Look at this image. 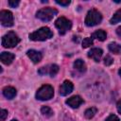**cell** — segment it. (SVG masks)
<instances>
[{"label": "cell", "mask_w": 121, "mask_h": 121, "mask_svg": "<svg viewBox=\"0 0 121 121\" xmlns=\"http://www.w3.org/2000/svg\"><path fill=\"white\" fill-rule=\"evenodd\" d=\"M52 36L53 32L50 30V28L47 26H43L38 30L30 33L28 37L31 41H45L52 38Z\"/></svg>", "instance_id": "1"}, {"label": "cell", "mask_w": 121, "mask_h": 121, "mask_svg": "<svg viewBox=\"0 0 121 121\" xmlns=\"http://www.w3.org/2000/svg\"><path fill=\"white\" fill-rule=\"evenodd\" d=\"M19 43H20V38L13 31H9L7 34H5L3 36L2 42H1L2 45L6 48H12V47L16 46Z\"/></svg>", "instance_id": "2"}, {"label": "cell", "mask_w": 121, "mask_h": 121, "mask_svg": "<svg viewBox=\"0 0 121 121\" xmlns=\"http://www.w3.org/2000/svg\"><path fill=\"white\" fill-rule=\"evenodd\" d=\"M102 21V15L101 13L96 9H91L88 11L86 17H85V25L87 26H94L98 24H100Z\"/></svg>", "instance_id": "3"}, {"label": "cell", "mask_w": 121, "mask_h": 121, "mask_svg": "<svg viewBox=\"0 0 121 121\" xmlns=\"http://www.w3.org/2000/svg\"><path fill=\"white\" fill-rule=\"evenodd\" d=\"M54 95V89L51 85L45 84L38 89L36 92V98L39 100H49Z\"/></svg>", "instance_id": "4"}, {"label": "cell", "mask_w": 121, "mask_h": 121, "mask_svg": "<svg viewBox=\"0 0 121 121\" xmlns=\"http://www.w3.org/2000/svg\"><path fill=\"white\" fill-rule=\"evenodd\" d=\"M58 13V10L53 8H43L37 11L36 17L43 22H48L53 19V17Z\"/></svg>", "instance_id": "5"}, {"label": "cell", "mask_w": 121, "mask_h": 121, "mask_svg": "<svg viewBox=\"0 0 121 121\" xmlns=\"http://www.w3.org/2000/svg\"><path fill=\"white\" fill-rule=\"evenodd\" d=\"M55 26L59 29V33L60 35H64L67 31H69L72 27V23L65 17H59L55 21Z\"/></svg>", "instance_id": "6"}, {"label": "cell", "mask_w": 121, "mask_h": 121, "mask_svg": "<svg viewBox=\"0 0 121 121\" xmlns=\"http://www.w3.org/2000/svg\"><path fill=\"white\" fill-rule=\"evenodd\" d=\"M0 21L1 25L6 27L13 26V15L9 10H1L0 11Z\"/></svg>", "instance_id": "7"}, {"label": "cell", "mask_w": 121, "mask_h": 121, "mask_svg": "<svg viewBox=\"0 0 121 121\" xmlns=\"http://www.w3.org/2000/svg\"><path fill=\"white\" fill-rule=\"evenodd\" d=\"M60 70V67L57 65V64H48L46 66H43V67H41L39 70H38V73L42 76H44V75H49L50 77H54L58 74Z\"/></svg>", "instance_id": "8"}, {"label": "cell", "mask_w": 121, "mask_h": 121, "mask_svg": "<svg viewBox=\"0 0 121 121\" xmlns=\"http://www.w3.org/2000/svg\"><path fill=\"white\" fill-rule=\"evenodd\" d=\"M73 88H74V85H73V83L71 81L64 80L63 83L60 87V95H62V96H65V95H67L68 94H70L73 91Z\"/></svg>", "instance_id": "9"}, {"label": "cell", "mask_w": 121, "mask_h": 121, "mask_svg": "<svg viewBox=\"0 0 121 121\" xmlns=\"http://www.w3.org/2000/svg\"><path fill=\"white\" fill-rule=\"evenodd\" d=\"M65 102L71 108L76 109V108H78L83 103V98H81L79 95H74V96H71L70 98H68Z\"/></svg>", "instance_id": "10"}, {"label": "cell", "mask_w": 121, "mask_h": 121, "mask_svg": "<svg viewBox=\"0 0 121 121\" xmlns=\"http://www.w3.org/2000/svg\"><path fill=\"white\" fill-rule=\"evenodd\" d=\"M26 55L27 57L33 61V63H38L42 60L43 59V54L39 51H36V50H33V49H30L26 52Z\"/></svg>", "instance_id": "11"}, {"label": "cell", "mask_w": 121, "mask_h": 121, "mask_svg": "<svg viewBox=\"0 0 121 121\" xmlns=\"http://www.w3.org/2000/svg\"><path fill=\"white\" fill-rule=\"evenodd\" d=\"M102 54H103V51L102 49L100 48H97V47H95V48H92L89 52H88V57L93 59L95 61H99L101 57H102Z\"/></svg>", "instance_id": "12"}, {"label": "cell", "mask_w": 121, "mask_h": 121, "mask_svg": "<svg viewBox=\"0 0 121 121\" xmlns=\"http://www.w3.org/2000/svg\"><path fill=\"white\" fill-rule=\"evenodd\" d=\"M14 58H15L14 54L9 53V52H2L1 55H0V60H1V61H2L4 64H6V65L10 64V63L13 61Z\"/></svg>", "instance_id": "13"}, {"label": "cell", "mask_w": 121, "mask_h": 121, "mask_svg": "<svg viewBox=\"0 0 121 121\" xmlns=\"http://www.w3.org/2000/svg\"><path fill=\"white\" fill-rule=\"evenodd\" d=\"M3 95L8 99H12L16 95V89L11 86H7L3 89Z\"/></svg>", "instance_id": "14"}, {"label": "cell", "mask_w": 121, "mask_h": 121, "mask_svg": "<svg viewBox=\"0 0 121 121\" xmlns=\"http://www.w3.org/2000/svg\"><path fill=\"white\" fill-rule=\"evenodd\" d=\"M74 68L76 70H78V72L83 73V72L86 71V64H85V62L82 60L78 59V60H76L74 61Z\"/></svg>", "instance_id": "15"}, {"label": "cell", "mask_w": 121, "mask_h": 121, "mask_svg": "<svg viewBox=\"0 0 121 121\" xmlns=\"http://www.w3.org/2000/svg\"><path fill=\"white\" fill-rule=\"evenodd\" d=\"M106 37H107V34H106V32L104 31V30H102V29H99V30H96L95 32H94L93 33V35H92V38L93 39H96V40H98V41H105L106 40Z\"/></svg>", "instance_id": "16"}, {"label": "cell", "mask_w": 121, "mask_h": 121, "mask_svg": "<svg viewBox=\"0 0 121 121\" xmlns=\"http://www.w3.org/2000/svg\"><path fill=\"white\" fill-rule=\"evenodd\" d=\"M109 50L114 54H121V45L116 43H111L108 45Z\"/></svg>", "instance_id": "17"}, {"label": "cell", "mask_w": 121, "mask_h": 121, "mask_svg": "<svg viewBox=\"0 0 121 121\" xmlns=\"http://www.w3.org/2000/svg\"><path fill=\"white\" fill-rule=\"evenodd\" d=\"M119 22H121V9H118V10H116V11L114 12V14L112 15V17L111 18V20H110V23H111L112 25L117 24V23H119Z\"/></svg>", "instance_id": "18"}, {"label": "cell", "mask_w": 121, "mask_h": 121, "mask_svg": "<svg viewBox=\"0 0 121 121\" xmlns=\"http://www.w3.org/2000/svg\"><path fill=\"white\" fill-rule=\"evenodd\" d=\"M96 112H97V109H96V108H95V107H91V108H89V109H87V110L85 111L84 115H85L86 118L91 119V118H93V117L95 116V114L96 113Z\"/></svg>", "instance_id": "19"}, {"label": "cell", "mask_w": 121, "mask_h": 121, "mask_svg": "<svg viewBox=\"0 0 121 121\" xmlns=\"http://www.w3.org/2000/svg\"><path fill=\"white\" fill-rule=\"evenodd\" d=\"M41 112L43 115H45L46 117H50L53 115V111L51 108H49L48 106H43L42 109H41Z\"/></svg>", "instance_id": "20"}, {"label": "cell", "mask_w": 121, "mask_h": 121, "mask_svg": "<svg viewBox=\"0 0 121 121\" xmlns=\"http://www.w3.org/2000/svg\"><path fill=\"white\" fill-rule=\"evenodd\" d=\"M93 44V38L92 37H87L82 41V47L87 48Z\"/></svg>", "instance_id": "21"}, {"label": "cell", "mask_w": 121, "mask_h": 121, "mask_svg": "<svg viewBox=\"0 0 121 121\" xmlns=\"http://www.w3.org/2000/svg\"><path fill=\"white\" fill-rule=\"evenodd\" d=\"M113 62V60H112V58L111 57V56H106L105 58H104V64L106 65V66H109V65H111L112 63Z\"/></svg>", "instance_id": "22"}, {"label": "cell", "mask_w": 121, "mask_h": 121, "mask_svg": "<svg viewBox=\"0 0 121 121\" xmlns=\"http://www.w3.org/2000/svg\"><path fill=\"white\" fill-rule=\"evenodd\" d=\"M105 121H120V120L115 114H111V115H109L107 117V119Z\"/></svg>", "instance_id": "23"}, {"label": "cell", "mask_w": 121, "mask_h": 121, "mask_svg": "<svg viewBox=\"0 0 121 121\" xmlns=\"http://www.w3.org/2000/svg\"><path fill=\"white\" fill-rule=\"evenodd\" d=\"M1 121H5V119L7 118V116H8V111L7 110H1Z\"/></svg>", "instance_id": "24"}, {"label": "cell", "mask_w": 121, "mask_h": 121, "mask_svg": "<svg viewBox=\"0 0 121 121\" xmlns=\"http://www.w3.org/2000/svg\"><path fill=\"white\" fill-rule=\"evenodd\" d=\"M56 3L58 5H60V6H63V7H67L69 4H70V1L69 0H66V1H56Z\"/></svg>", "instance_id": "25"}, {"label": "cell", "mask_w": 121, "mask_h": 121, "mask_svg": "<svg viewBox=\"0 0 121 121\" xmlns=\"http://www.w3.org/2000/svg\"><path fill=\"white\" fill-rule=\"evenodd\" d=\"M19 4H20V2H19V1H12V0L9 1V5L11 8H16Z\"/></svg>", "instance_id": "26"}, {"label": "cell", "mask_w": 121, "mask_h": 121, "mask_svg": "<svg viewBox=\"0 0 121 121\" xmlns=\"http://www.w3.org/2000/svg\"><path fill=\"white\" fill-rule=\"evenodd\" d=\"M116 107H117V111H118V112H119V113H121V99L117 102Z\"/></svg>", "instance_id": "27"}, {"label": "cell", "mask_w": 121, "mask_h": 121, "mask_svg": "<svg viewBox=\"0 0 121 121\" xmlns=\"http://www.w3.org/2000/svg\"><path fill=\"white\" fill-rule=\"evenodd\" d=\"M116 34H117V35H118V37L121 39V26L117 27V29H116Z\"/></svg>", "instance_id": "28"}, {"label": "cell", "mask_w": 121, "mask_h": 121, "mask_svg": "<svg viewBox=\"0 0 121 121\" xmlns=\"http://www.w3.org/2000/svg\"><path fill=\"white\" fill-rule=\"evenodd\" d=\"M118 73H119V75H120V77H121V68L119 69V71H118Z\"/></svg>", "instance_id": "29"}, {"label": "cell", "mask_w": 121, "mask_h": 121, "mask_svg": "<svg viewBox=\"0 0 121 121\" xmlns=\"http://www.w3.org/2000/svg\"><path fill=\"white\" fill-rule=\"evenodd\" d=\"M11 121H17V120H15V119H12V120H11Z\"/></svg>", "instance_id": "30"}]
</instances>
